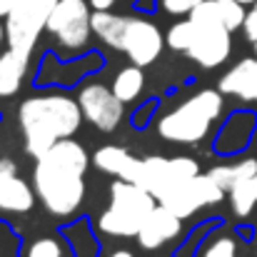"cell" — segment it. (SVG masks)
Segmentation results:
<instances>
[{"label": "cell", "mask_w": 257, "mask_h": 257, "mask_svg": "<svg viewBox=\"0 0 257 257\" xmlns=\"http://www.w3.org/2000/svg\"><path fill=\"white\" fill-rule=\"evenodd\" d=\"M220 92L242 97V100H257V58H245L235 68H230L220 78Z\"/></svg>", "instance_id": "obj_14"}, {"label": "cell", "mask_w": 257, "mask_h": 257, "mask_svg": "<svg viewBox=\"0 0 257 257\" xmlns=\"http://www.w3.org/2000/svg\"><path fill=\"white\" fill-rule=\"evenodd\" d=\"M225 190L210 177V175H195L187 182H182L180 187H175L170 195H165L160 200V205L170 207L175 215H180L182 220L195 215L200 207H210L222 202Z\"/></svg>", "instance_id": "obj_9"}, {"label": "cell", "mask_w": 257, "mask_h": 257, "mask_svg": "<svg viewBox=\"0 0 257 257\" xmlns=\"http://www.w3.org/2000/svg\"><path fill=\"white\" fill-rule=\"evenodd\" d=\"M230 205L237 217H247L257 205V175L240 180L235 187H230Z\"/></svg>", "instance_id": "obj_20"}, {"label": "cell", "mask_w": 257, "mask_h": 257, "mask_svg": "<svg viewBox=\"0 0 257 257\" xmlns=\"http://www.w3.org/2000/svg\"><path fill=\"white\" fill-rule=\"evenodd\" d=\"M202 257H237V245L232 237H217L205 252Z\"/></svg>", "instance_id": "obj_24"}, {"label": "cell", "mask_w": 257, "mask_h": 257, "mask_svg": "<svg viewBox=\"0 0 257 257\" xmlns=\"http://www.w3.org/2000/svg\"><path fill=\"white\" fill-rule=\"evenodd\" d=\"M45 30L53 33L58 38V43L68 50L83 48L92 33L90 3H85V0H58Z\"/></svg>", "instance_id": "obj_8"}, {"label": "cell", "mask_w": 257, "mask_h": 257, "mask_svg": "<svg viewBox=\"0 0 257 257\" xmlns=\"http://www.w3.org/2000/svg\"><path fill=\"white\" fill-rule=\"evenodd\" d=\"M13 5H15V0H0V18H5Z\"/></svg>", "instance_id": "obj_28"}, {"label": "cell", "mask_w": 257, "mask_h": 257, "mask_svg": "<svg viewBox=\"0 0 257 257\" xmlns=\"http://www.w3.org/2000/svg\"><path fill=\"white\" fill-rule=\"evenodd\" d=\"M110 257H133V252H130V250H115Z\"/></svg>", "instance_id": "obj_29"}, {"label": "cell", "mask_w": 257, "mask_h": 257, "mask_svg": "<svg viewBox=\"0 0 257 257\" xmlns=\"http://www.w3.org/2000/svg\"><path fill=\"white\" fill-rule=\"evenodd\" d=\"M202 0H160L163 10L170 15H190Z\"/></svg>", "instance_id": "obj_25"}, {"label": "cell", "mask_w": 257, "mask_h": 257, "mask_svg": "<svg viewBox=\"0 0 257 257\" xmlns=\"http://www.w3.org/2000/svg\"><path fill=\"white\" fill-rule=\"evenodd\" d=\"M158 207V197L138 182L117 180L110 187V205L100 215V230L112 237H138L143 222Z\"/></svg>", "instance_id": "obj_4"}, {"label": "cell", "mask_w": 257, "mask_h": 257, "mask_svg": "<svg viewBox=\"0 0 257 257\" xmlns=\"http://www.w3.org/2000/svg\"><path fill=\"white\" fill-rule=\"evenodd\" d=\"M195 33H197V28H195V23L187 18V20H182V23H175L170 30H168L165 43H168V48H172V50L187 53L190 45H192V40H195Z\"/></svg>", "instance_id": "obj_21"}, {"label": "cell", "mask_w": 257, "mask_h": 257, "mask_svg": "<svg viewBox=\"0 0 257 257\" xmlns=\"http://www.w3.org/2000/svg\"><path fill=\"white\" fill-rule=\"evenodd\" d=\"M28 60L30 55H23L13 48H8L0 55V97H10L20 90L28 70Z\"/></svg>", "instance_id": "obj_16"}, {"label": "cell", "mask_w": 257, "mask_h": 257, "mask_svg": "<svg viewBox=\"0 0 257 257\" xmlns=\"http://www.w3.org/2000/svg\"><path fill=\"white\" fill-rule=\"evenodd\" d=\"M180 230H182V217L175 215L170 207L158 202V207L150 212V217L143 222V227L138 232V245L143 250H158L165 242L175 240L180 235Z\"/></svg>", "instance_id": "obj_12"}, {"label": "cell", "mask_w": 257, "mask_h": 257, "mask_svg": "<svg viewBox=\"0 0 257 257\" xmlns=\"http://www.w3.org/2000/svg\"><path fill=\"white\" fill-rule=\"evenodd\" d=\"M187 18L197 28L195 40H192V45L187 50V58L195 60L205 70L222 65L230 58V53H232V30H227L220 23L215 0H202Z\"/></svg>", "instance_id": "obj_5"}, {"label": "cell", "mask_w": 257, "mask_h": 257, "mask_svg": "<svg viewBox=\"0 0 257 257\" xmlns=\"http://www.w3.org/2000/svg\"><path fill=\"white\" fill-rule=\"evenodd\" d=\"M242 28H245V38H247L250 43H255L257 40V3L252 5V10L247 13V18H245Z\"/></svg>", "instance_id": "obj_26"}, {"label": "cell", "mask_w": 257, "mask_h": 257, "mask_svg": "<svg viewBox=\"0 0 257 257\" xmlns=\"http://www.w3.org/2000/svg\"><path fill=\"white\" fill-rule=\"evenodd\" d=\"M3 38H5V28L0 25V45H3ZM0 55H3V53H0Z\"/></svg>", "instance_id": "obj_30"}, {"label": "cell", "mask_w": 257, "mask_h": 257, "mask_svg": "<svg viewBox=\"0 0 257 257\" xmlns=\"http://www.w3.org/2000/svg\"><path fill=\"white\" fill-rule=\"evenodd\" d=\"M222 112V95L220 90H200L192 97H187L182 105H177L168 115L160 117L158 122V135L170 143L192 145L200 143L212 122Z\"/></svg>", "instance_id": "obj_3"}, {"label": "cell", "mask_w": 257, "mask_h": 257, "mask_svg": "<svg viewBox=\"0 0 257 257\" xmlns=\"http://www.w3.org/2000/svg\"><path fill=\"white\" fill-rule=\"evenodd\" d=\"M240 3H242V5H255L257 0H240Z\"/></svg>", "instance_id": "obj_31"}, {"label": "cell", "mask_w": 257, "mask_h": 257, "mask_svg": "<svg viewBox=\"0 0 257 257\" xmlns=\"http://www.w3.org/2000/svg\"><path fill=\"white\" fill-rule=\"evenodd\" d=\"M195 175H200V165L192 158H158V155H150V158L143 160L138 185H143L148 192H153L160 202L165 195H170L175 187H180L182 182H187Z\"/></svg>", "instance_id": "obj_7"}, {"label": "cell", "mask_w": 257, "mask_h": 257, "mask_svg": "<svg viewBox=\"0 0 257 257\" xmlns=\"http://www.w3.org/2000/svg\"><path fill=\"white\" fill-rule=\"evenodd\" d=\"M20 130L25 138V150L40 158L55 143L73 138L83 122L80 102L68 95H35L20 102L18 110Z\"/></svg>", "instance_id": "obj_2"}, {"label": "cell", "mask_w": 257, "mask_h": 257, "mask_svg": "<svg viewBox=\"0 0 257 257\" xmlns=\"http://www.w3.org/2000/svg\"><path fill=\"white\" fill-rule=\"evenodd\" d=\"M115 5V0H90V8L95 10H110Z\"/></svg>", "instance_id": "obj_27"}, {"label": "cell", "mask_w": 257, "mask_h": 257, "mask_svg": "<svg viewBox=\"0 0 257 257\" xmlns=\"http://www.w3.org/2000/svg\"><path fill=\"white\" fill-rule=\"evenodd\" d=\"M95 165H97L102 172L117 177V180L138 182V180H140L143 160L135 158L133 153H127L125 148H117V145H102V148L95 153Z\"/></svg>", "instance_id": "obj_13"}, {"label": "cell", "mask_w": 257, "mask_h": 257, "mask_svg": "<svg viewBox=\"0 0 257 257\" xmlns=\"http://www.w3.org/2000/svg\"><path fill=\"white\" fill-rule=\"evenodd\" d=\"M145 85V73H143V68L140 65H127V68H122L117 75H115V80H112V92L122 100V102H133L138 95H140V90Z\"/></svg>", "instance_id": "obj_19"}, {"label": "cell", "mask_w": 257, "mask_h": 257, "mask_svg": "<svg viewBox=\"0 0 257 257\" xmlns=\"http://www.w3.org/2000/svg\"><path fill=\"white\" fill-rule=\"evenodd\" d=\"M28 257H63V245L53 237H40L28 247Z\"/></svg>", "instance_id": "obj_23"}, {"label": "cell", "mask_w": 257, "mask_h": 257, "mask_svg": "<svg viewBox=\"0 0 257 257\" xmlns=\"http://www.w3.org/2000/svg\"><path fill=\"white\" fill-rule=\"evenodd\" d=\"M207 175H210L225 192H230V187H235L240 180L257 175V160L245 158V160H237V163H232V165H217V168H212Z\"/></svg>", "instance_id": "obj_18"}, {"label": "cell", "mask_w": 257, "mask_h": 257, "mask_svg": "<svg viewBox=\"0 0 257 257\" xmlns=\"http://www.w3.org/2000/svg\"><path fill=\"white\" fill-rule=\"evenodd\" d=\"M163 33L158 30L155 23L143 20V18H127L125 28V40H122V53L140 68L155 63L163 53Z\"/></svg>", "instance_id": "obj_11"}, {"label": "cell", "mask_w": 257, "mask_h": 257, "mask_svg": "<svg viewBox=\"0 0 257 257\" xmlns=\"http://www.w3.org/2000/svg\"><path fill=\"white\" fill-rule=\"evenodd\" d=\"M78 102H80L83 117L102 133H112L122 120V105L125 102L112 92V87L90 83L78 92Z\"/></svg>", "instance_id": "obj_10"}, {"label": "cell", "mask_w": 257, "mask_h": 257, "mask_svg": "<svg viewBox=\"0 0 257 257\" xmlns=\"http://www.w3.org/2000/svg\"><path fill=\"white\" fill-rule=\"evenodd\" d=\"M255 53H257V40H255Z\"/></svg>", "instance_id": "obj_32"}, {"label": "cell", "mask_w": 257, "mask_h": 257, "mask_svg": "<svg viewBox=\"0 0 257 257\" xmlns=\"http://www.w3.org/2000/svg\"><path fill=\"white\" fill-rule=\"evenodd\" d=\"M58 0H15L10 13L5 15V40L8 48L30 55L40 33L48 28V20L55 10Z\"/></svg>", "instance_id": "obj_6"}, {"label": "cell", "mask_w": 257, "mask_h": 257, "mask_svg": "<svg viewBox=\"0 0 257 257\" xmlns=\"http://www.w3.org/2000/svg\"><path fill=\"white\" fill-rule=\"evenodd\" d=\"M215 8H217V18L220 23L227 28V30H237L242 28L247 13H245V5L240 0H215Z\"/></svg>", "instance_id": "obj_22"}, {"label": "cell", "mask_w": 257, "mask_h": 257, "mask_svg": "<svg viewBox=\"0 0 257 257\" xmlns=\"http://www.w3.org/2000/svg\"><path fill=\"white\" fill-rule=\"evenodd\" d=\"M125 28H127V18H122V15H112L110 10H95L92 13V33L105 45H110L115 50H122Z\"/></svg>", "instance_id": "obj_17"}, {"label": "cell", "mask_w": 257, "mask_h": 257, "mask_svg": "<svg viewBox=\"0 0 257 257\" xmlns=\"http://www.w3.org/2000/svg\"><path fill=\"white\" fill-rule=\"evenodd\" d=\"M35 202V192L18 172L0 175V210L3 212H28Z\"/></svg>", "instance_id": "obj_15"}, {"label": "cell", "mask_w": 257, "mask_h": 257, "mask_svg": "<svg viewBox=\"0 0 257 257\" xmlns=\"http://www.w3.org/2000/svg\"><path fill=\"white\" fill-rule=\"evenodd\" d=\"M87 153L80 143L65 138L45 150L33 172V185L50 215L68 217L73 215L85 197Z\"/></svg>", "instance_id": "obj_1"}]
</instances>
